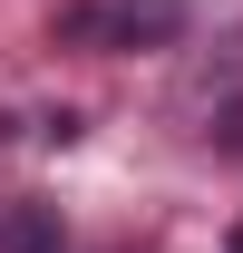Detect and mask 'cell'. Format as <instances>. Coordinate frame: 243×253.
Instances as JSON below:
<instances>
[{"label":"cell","instance_id":"7a4b0ae2","mask_svg":"<svg viewBox=\"0 0 243 253\" xmlns=\"http://www.w3.org/2000/svg\"><path fill=\"white\" fill-rule=\"evenodd\" d=\"M234 253H243V224H234Z\"/></svg>","mask_w":243,"mask_h":253},{"label":"cell","instance_id":"6da1fadb","mask_svg":"<svg viewBox=\"0 0 243 253\" xmlns=\"http://www.w3.org/2000/svg\"><path fill=\"white\" fill-rule=\"evenodd\" d=\"M0 253H59V205H0Z\"/></svg>","mask_w":243,"mask_h":253}]
</instances>
